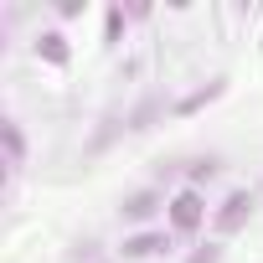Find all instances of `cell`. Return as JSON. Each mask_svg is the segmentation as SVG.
I'll return each instance as SVG.
<instances>
[{"mask_svg": "<svg viewBox=\"0 0 263 263\" xmlns=\"http://www.w3.org/2000/svg\"><path fill=\"white\" fill-rule=\"evenodd\" d=\"M165 227H171L176 237L206 227V196H201V191H176V196H171V212H165Z\"/></svg>", "mask_w": 263, "mask_h": 263, "instance_id": "cell-1", "label": "cell"}, {"mask_svg": "<svg viewBox=\"0 0 263 263\" xmlns=\"http://www.w3.org/2000/svg\"><path fill=\"white\" fill-rule=\"evenodd\" d=\"M171 242H176V232H171V227L135 232V237H124V242H119V258H124V263H145V258H160V253H171Z\"/></svg>", "mask_w": 263, "mask_h": 263, "instance_id": "cell-2", "label": "cell"}, {"mask_svg": "<svg viewBox=\"0 0 263 263\" xmlns=\"http://www.w3.org/2000/svg\"><path fill=\"white\" fill-rule=\"evenodd\" d=\"M155 206H165V196L160 191H135V196H124V222H150L155 217Z\"/></svg>", "mask_w": 263, "mask_h": 263, "instance_id": "cell-3", "label": "cell"}, {"mask_svg": "<svg viewBox=\"0 0 263 263\" xmlns=\"http://www.w3.org/2000/svg\"><path fill=\"white\" fill-rule=\"evenodd\" d=\"M248 212H253V201H248V191H237V196H227V201H222V212L212 217V227H217V232H232V227H242V217H248Z\"/></svg>", "mask_w": 263, "mask_h": 263, "instance_id": "cell-4", "label": "cell"}]
</instances>
